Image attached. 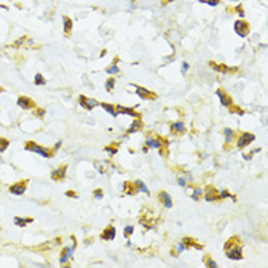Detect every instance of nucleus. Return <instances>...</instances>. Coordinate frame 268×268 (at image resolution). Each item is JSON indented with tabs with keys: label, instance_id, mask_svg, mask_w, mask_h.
<instances>
[{
	"label": "nucleus",
	"instance_id": "nucleus-1",
	"mask_svg": "<svg viewBox=\"0 0 268 268\" xmlns=\"http://www.w3.org/2000/svg\"><path fill=\"white\" fill-rule=\"evenodd\" d=\"M225 254L228 259H233V260H241L242 259V245L239 237H230L227 242H225Z\"/></svg>",
	"mask_w": 268,
	"mask_h": 268
},
{
	"label": "nucleus",
	"instance_id": "nucleus-2",
	"mask_svg": "<svg viewBox=\"0 0 268 268\" xmlns=\"http://www.w3.org/2000/svg\"><path fill=\"white\" fill-rule=\"evenodd\" d=\"M25 149H26V150H31V152H35V153L45 156V158H49V156L54 155V152L47 150V149H45L43 146L37 144V142H34V141H26V142H25Z\"/></svg>",
	"mask_w": 268,
	"mask_h": 268
},
{
	"label": "nucleus",
	"instance_id": "nucleus-3",
	"mask_svg": "<svg viewBox=\"0 0 268 268\" xmlns=\"http://www.w3.org/2000/svg\"><path fill=\"white\" fill-rule=\"evenodd\" d=\"M233 28H234V32L239 37H242V38H245L248 35V32H250V25L247 23L245 20H236Z\"/></svg>",
	"mask_w": 268,
	"mask_h": 268
},
{
	"label": "nucleus",
	"instance_id": "nucleus-4",
	"mask_svg": "<svg viewBox=\"0 0 268 268\" xmlns=\"http://www.w3.org/2000/svg\"><path fill=\"white\" fill-rule=\"evenodd\" d=\"M26 188H28V179L19 181V182L12 184V186L9 187V192H11L12 195H15V196H20V195H23L25 192H26Z\"/></svg>",
	"mask_w": 268,
	"mask_h": 268
},
{
	"label": "nucleus",
	"instance_id": "nucleus-5",
	"mask_svg": "<svg viewBox=\"0 0 268 268\" xmlns=\"http://www.w3.org/2000/svg\"><path fill=\"white\" fill-rule=\"evenodd\" d=\"M256 140V137L253 135V133H242L241 137H239V140H237V147L239 149H244V147H247V146H250L253 141Z\"/></svg>",
	"mask_w": 268,
	"mask_h": 268
},
{
	"label": "nucleus",
	"instance_id": "nucleus-6",
	"mask_svg": "<svg viewBox=\"0 0 268 268\" xmlns=\"http://www.w3.org/2000/svg\"><path fill=\"white\" fill-rule=\"evenodd\" d=\"M80 104H81L83 109L86 110H92L95 106H100V103L93 98H89V97H84V95H80Z\"/></svg>",
	"mask_w": 268,
	"mask_h": 268
},
{
	"label": "nucleus",
	"instance_id": "nucleus-7",
	"mask_svg": "<svg viewBox=\"0 0 268 268\" xmlns=\"http://www.w3.org/2000/svg\"><path fill=\"white\" fill-rule=\"evenodd\" d=\"M216 95L219 97V100H221V104L225 106V107H230V106H233V98L228 95V93L225 92L224 89H218L216 91Z\"/></svg>",
	"mask_w": 268,
	"mask_h": 268
},
{
	"label": "nucleus",
	"instance_id": "nucleus-8",
	"mask_svg": "<svg viewBox=\"0 0 268 268\" xmlns=\"http://www.w3.org/2000/svg\"><path fill=\"white\" fill-rule=\"evenodd\" d=\"M66 170H68V165H66V164H63V165L57 167V169L51 173V178H52L54 181H63V179H64V176H66Z\"/></svg>",
	"mask_w": 268,
	"mask_h": 268
},
{
	"label": "nucleus",
	"instance_id": "nucleus-9",
	"mask_svg": "<svg viewBox=\"0 0 268 268\" xmlns=\"http://www.w3.org/2000/svg\"><path fill=\"white\" fill-rule=\"evenodd\" d=\"M135 92H137V95H138L140 98H142V100H155V98H156V93L150 92V91H147V89H144V87H141V86H137V87H135Z\"/></svg>",
	"mask_w": 268,
	"mask_h": 268
},
{
	"label": "nucleus",
	"instance_id": "nucleus-10",
	"mask_svg": "<svg viewBox=\"0 0 268 268\" xmlns=\"http://www.w3.org/2000/svg\"><path fill=\"white\" fill-rule=\"evenodd\" d=\"M74 250H75V244L72 245V247H68V248H63V250H61V254H60V264H61V265H64V264L70 259Z\"/></svg>",
	"mask_w": 268,
	"mask_h": 268
},
{
	"label": "nucleus",
	"instance_id": "nucleus-11",
	"mask_svg": "<svg viewBox=\"0 0 268 268\" xmlns=\"http://www.w3.org/2000/svg\"><path fill=\"white\" fill-rule=\"evenodd\" d=\"M17 104H19V107H22V109H25V110H28V109H31V107H34L35 103L29 98V97H19V100H17Z\"/></svg>",
	"mask_w": 268,
	"mask_h": 268
},
{
	"label": "nucleus",
	"instance_id": "nucleus-12",
	"mask_svg": "<svg viewBox=\"0 0 268 268\" xmlns=\"http://www.w3.org/2000/svg\"><path fill=\"white\" fill-rule=\"evenodd\" d=\"M115 233H117V230H115V227L114 225H109V227H106L104 232L101 233V239L103 241H114L115 239Z\"/></svg>",
	"mask_w": 268,
	"mask_h": 268
},
{
	"label": "nucleus",
	"instance_id": "nucleus-13",
	"mask_svg": "<svg viewBox=\"0 0 268 268\" xmlns=\"http://www.w3.org/2000/svg\"><path fill=\"white\" fill-rule=\"evenodd\" d=\"M205 199H207V201H219V199H221L219 192H218L213 186H209L207 188H205Z\"/></svg>",
	"mask_w": 268,
	"mask_h": 268
},
{
	"label": "nucleus",
	"instance_id": "nucleus-14",
	"mask_svg": "<svg viewBox=\"0 0 268 268\" xmlns=\"http://www.w3.org/2000/svg\"><path fill=\"white\" fill-rule=\"evenodd\" d=\"M149 147H152V149H161V147H163V144H161V140H155V138H147V140H146V144H144V149H142V150L147 152V150H149Z\"/></svg>",
	"mask_w": 268,
	"mask_h": 268
},
{
	"label": "nucleus",
	"instance_id": "nucleus-15",
	"mask_svg": "<svg viewBox=\"0 0 268 268\" xmlns=\"http://www.w3.org/2000/svg\"><path fill=\"white\" fill-rule=\"evenodd\" d=\"M159 201H163V204H164V207L165 209H172V205H173V201H172V196H169V193L167 192H159Z\"/></svg>",
	"mask_w": 268,
	"mask_h": 268
},
{
	"label": "nucleus",
	"instance_id": "nucleus-16",
	"mask_svg": "<svg viewBox=\"0 0 268 268\" xmlns=\"http://www.w3.org/2000/svg\"><path fill=\"white\" fill-rule=\"evenodd\" d=\"M117 109V115L118 114H126V115H132V117H140L138 112H135V109L132 107H123V106H115Z\"/></svg>",
	"mask_w": 268,
	"mask_h": 268
},
{
	"label": "nucleus",
	"instance_id": "nucleus-17",
	"mask_svg": "<svg viewBox=\"0 0 268 268\" xmlns=\"http://www.w3.org/2000/svg\"><path fill=\"white\" fill-rule=\"evenodd\" d=\"M210 66H211L215 70H218V72H222V74H232V72L236 70V68H227V66H224V64H216V63H213V61H210Z\"/></svg>",
	"mask_w": 268,
	"mask_h": 268
},
{
	"label": "nucleus",
	"instance_id": "nucleus-18",
	"mask_svg": "<svg viewBox=\"0 0 268 268\" xmlns=\"http://www.w3.org/2000/svg\"><path fill=\"white\" fill-rule=\"evenodd\" d=\"M170 129H172V132H175V133H184V130H186V126H184V123L182 121H176V123H173L172 126H170Z\"/></svg>",
	"mask_w": 268,
	"mask_h": 268
},
{
	"label": "nucleus",
	"instance_id": "nucleus-19",
	"mask_svg": "<svg viewBox=\"0 0 268 268\" xmlns=\"http://www.w3.org/2000/svg\"><path fill=\"white\" fill-rule=\"evenodd\" d=\"M182 244L186 245V247H193V248H198V250H202V248H204L202 245L198 244L196 241H193L192 237H184V239H182Z\"/></svg>",
	"mask_w": 268,
	"mask_h": 268
},
{
	"label": "nucleus",
	"instance_id": "nucleus-20",
	"mask_svg": "<svg viewBox=\"0 0 268 268\" xmlns=\"http://www.w3.org/2000/svg\"><path fill=\"white\" fill-rule=\"evenodd\" d=\"M123 192L127 193V195H135V193H138V192H137V187H135V182H124Z\"/></svg>",
	"mask_w": 268,
	"mask_h": 268
},
{
	"label": "nucleus",
	"instance_id": "nucleus-21",
	"mask_svg": "<svg viewBox=\"0 0 268 268\" xmlns=\"http://www.w3.org/2000/svg\"><path fill=\"white\" fill-rule=\"evenodd\" d=\"M32 221H34L32 218H19V216H15V218H14L15 225H19V227H25L26 224H31Z\"/></svg>",
	"mask_w": 268,
	"mask_h": 268
},
{
	"label": "nucleus",
	"instance_id": "nucleus-22",
	"mask_svg": "<svg viewBox=\"0 0 268 268\" xmlns=\"http://www.w3.org/2000/svg\"><path fill=\"white\" fill-rule=\"evenodd\" d=\"M100 106L104 109L107 114H110L112 117H117V110H115V106H112V104H107V103H100Z\"/></svg>",
	"mask_w": 268,
	"mask_h": 268
},
{
	"label": "nucleus",
	"instance_id": "nucleus-23",
	"mask_svg": "<svg viewBox=\"0 0 268 268\" xmlns=\"http://www.w3.org/2000/svg\"><path fill=\"white\" fill-rule=\"evenodd\" d=\"M135 187H137V192H142V193H146V195H149L150 192H149V188L144 186V182L140 181V179H137L135 181Z\"/></svg>",
	"mask_w": 268,
	"mask_h": 268
},
{
	"label": "nucleus",
	"instance_id": "nucleus-24",
	"mask_svg": "<svg viewBox=\"0 0 268 268\" xmlns=\"http://www.w3.org/2000/svg\"><path fill=\"white\" fill-rule=\"evenodd\" d=\"M141 127H142V123H141L140 120H137V121H133V123H132V126L127 129V133H133V132H138Z\"/></svg>",
	"mask_w": 268,
	"mask_h": 268
},
{
	"label": "nucleus",
	"instance_id": "nucleus-25",
	"mask_svg": "<svg viewBox=\"0 0 268 268\" xmlns=\"http://www.w3.org/2000/svg\"><path fill=\"white\" fill-rule=\"evenodd\" d=\"M63 22H64V32L66 34H69L70 32V29H72V20H70L69 17H63Z\"/></svg>",
	"mask_w": 268,
	"mask_h": 268
},
{
	"label": "nucleus",
	"instance_id": "nucleus-26",
	"mask_svg": "<svg viewBox=\"0 0 268 268\" xmlns=\"http://www.w3.org/2000/svg\"><path fill=\"white\" fill-rule=\"evenodd\" d=\"M224 133H225V142H227V144H228V142H230V141H232V138H233V135H234L233 129H230V127L224 129Z\"/></svg>",
	"mask_w": 268,
	"mask_h": 268
},
{
	"label": "nucleus",
	"instance_id": "nucleus-27",
	"mask_svg": "<svg viewBox=\"0 0 268 268\" xmlns=\"http://www.w3.org/2000/svg\"><path fill=\"white\" fill-rule=\"evenodd\" d=\"M34 83L37 84V86H45V84H46V80L43 78V75H42V74H37V75H35V78H34Z\"/></svg>",
	"mask_w": 268,
	"mask_h": 268
},
{
	"label": "nucleus",
	"instance_id": "nucleus-28",
	"mask_svg": "<svg viewBox=\"0 0 268 268\" xmlns=\"http://www.w3.org/2000/svg\"><path fill=\"white\" fill-rule=\"evenodd\" d=\"M6 147H9V140L6 138H0V152H5Z\"/></svg>",
	"mask_w": 268,
	"mask_h": 268
},
{
	"label": "nucleus",
	"instance_id": "nucleus-29",
	"mask_svg": "<svg viewBox=\"0 0 268 268\" xmlns=\"http://www.w3.org/2000/svg\"><path fill=\"white\" fill-rule=\"evenodd\" d=\"M204 262H205V265H207V267H213V268L218 267V264H216L215 260H211V257H210V256H204Z\"/></svg>",
	"mask_w": 268,
	"mask_h": 268
},
{
	"label": "nucleus",
	"instance_id": "nucleus-30",
	"mask_svg": "<svg viewBox=\"0 0 268 268\" xmlns=\"http://www.w3.org/2000/svg\"><path fill=\"white\" fill-rule=\"evenodd\" d=\"M117 147H118V144H110V146L104 147V150H106V152H109L110 155H115V153H117V150H118Z\"/></svg>",
	"mask_w": 268,
	"mask_h": 268
},
{
	"label": "nucleus",
	"instance_id": "nucleus-31",
	"mask_svg": "<svg viewBox=\"0 0 268 268\" xmlns=\"http://www.w3.org/2000/svg\"><path fill=\"white\" fill-rule=\"evenodd\" d=\"M45 114H46V110H45V109H42V107H35V110H34L35 117L43 118V117H45Z\"/></svg>",
	"mask_w": 268,
	"mask_h": 268
},
{
	"label": "nucleus",
	"instance_id": "nucleus-32",
	"mask_svg": "<svg viewBox=\"0 0 268 268\" xmlns=\"http://www.w3.org/2000/svg\"><path fill=\"white\" fill-rule=\"evenodd\" d=\"M201 196H202V190L201 188H195L193 190V195H192V199L198 201V199H201Z\"/></svg>",
	"mask_w": 268,
	"mask_h": 268
},
{
	"label": "nucleus",
	"instance_id": "nucleus-33",
	"mask_svg": "<svg viewBox=\"0 0 268 268\" xmlns=\"http://www.w3.org/2000/svg\"><path fill=\"white\" fill-rule=\"evenodd\" d=\"M114 84H115V80L114 78H109L107 81H106V91H114Z\"/></svg>",
	"mask_w": 268,
	"mask_h": 268
},
{
	"label": "nucleus",
	"instance_id": "nucleus-34",
	"mask_svg": "<svg viewBox=\"0 0 268 268\" xmlns=\"http://www.w3.org/2000/svg\"><path fill=\"white\" fill-rule=\"evenodd\" d=\"M107 72H109V74H118L120 69L117 68V64H112V66H109V68H107Z\"/></svg>",
	"mask_w": 268,
	"mask_h": 268
},
{
	"label": "nucleus",
	"instance_id": "nucleus-35",
	"mask_svg": "<svg viewBox=\"0 0 268 268\" xmlns=\"http://www.w3.org/2000/svg\"><path fill=\"white\" fill-rule=\"evenodd\" d=\"M93 196H95L97 199H101V198H103V190H101V188L95 190V192H93Z\"/></svg>",
	"mask_w": 268,
	"mask_h": 268
},
{
	"label": "nucleus",
	"instance_id": "nucleus-36",
	"mask_svg": "<svg viewBox=\"0 0 268 268\" xmlns=\"http://www.w3.org/2000/svg\"><path fill=\"white\" fill-rule=\"evenodd\" d=\"M199 2H202V3H209L211 6H216L218 3H219V0H199Z\"/></svg>",
	"mask_w": 268,
	"mask_h": 268
},
{
	"label": "nucleus",
	"instance_id": "nucleus-37",
	"mask_svg": "<svg viewBox=\"0 0 268 268\" xmlns=\"http://www.w3.org/2000/svg\"><path fill=\"white\" fill-rule=\"evenodd\" d=\"M182 250H186V245L182 244V242L181 244H176V254H179Z\"/></svg>",
	"mask_w": 268,
	"mask_h": 268
},
{
	"label": "nucleus",
	"instance_id": "nucleus-38",
	"mask_svg": "<svg viewBox=\"0 0 268 268\" xmlns=\"http://www.w3.org/2000/svg\"><path fill=\"white\" fill-rule=\"evenodd\" d=\"M132 233H133V227H132V225H127V227H126V230H124V234L129 237Z\"/></svg>",
	"mask_w": 268,
	"mask_h": 268
},
{
	"label": "nucleus",
	"instance_id": "nucleus-39",
	"mask_svg": "<svg viewBox=\"0 0 268 268\" xmlns=\"http://www.w3.org/2000/svg\"><path fill=\"white\" fill-rule=\"evenodd\" d=\"M230 107H232V106H230ZM230 112H236V114H239V115H244V110H241L239 107H232Z\"/></svg>",
	"mask_w": 268,
	"mask_h": 268
},
{
	"label": "nucleus",
	"instance_id": "nucleus-40",
	"mask_svg": "<svg viewBox=\"0 0 268 268\" xmlns=\"http://www.w3.org/2000/svg\"><path fill=\"white\" fill-rule=\"evenodd\" d=\"M64 195H66V196H69V198H77V193H75V192H72V190H68Z\"/></svg>",
	"mask_w": 268,
	"mask_h": 268
},
{
	"label": "nucleus",
	"instance_id": "nucleus-41",
	"mask_svg": "<svg viewBox=\"0 0 268 268\" xmlns=\"http://www.w3.org/2000/svg\"><path fill=\"white\" fill-rule=\"evenodd\" d=\"M187 70H188V63L184 61V63H182V66H181V72H182V74H186Z\"/></svg>",
	"mask_w": 268,
	"mask_h": 268
},
{
	"label": "nucleus",
	"instance_id": "nucleus-42",
	"mask_svg": "<svg viewBox=\"0 0 268 268\" xmlns=\"http://www.w3.org/2000/svg\"><path fill=\"white\" fill-rule=\"evenodd\" d=\"M178 184H179V186H187V182H186V179H184V178H178Z\"/></svg>",
	"mask_w": 268,
	"mask_h": 268
},
{
	"label": "nucleus",
	"instance_id": "nucleus-43",
	"mask_svg": "<svg viewBox=\"0 0 268 268\" xmlns=\"http://www.w3.org/2000/svg\"><path fill=\"white\" fill-rule=\"evenodd\" d=\"M2 92H3V87H0V93H2Z\"/></svg>",
	"mask_w": 268,
	"mask_h": 268
},
{
	"label": "nucleus",
	"instance_id": "nucleus-44",
	"mask_svg": "<svg viewBox=\"0 0 268 268\" xmlns=\"http://www.w3.org/2000/svg\"><path fill=\"white\" fill-rule=\"evenodd\" d=\"M167 2H175V0H167Z\"/></svg>",
	"mask_w": 268,
	"mask_h": 268
}]
</instances>
